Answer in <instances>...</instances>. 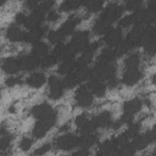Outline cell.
<instances>
[{
	"label": "cell",
	"mask_w": 156,
	"mask_h": 156,
	"mask_svg": "<svg viewBox=\"0 0 156 156\" xmlns=\"http://www.w3.org/2000/svg\"><path fill=\"white\" fill-rule=\"evenodd\" d=\"M115 149H116V145H115L113 139L105 140L104 143H101V144H100V146H99V150H98L96 155H98V156H110Z\"/></svg>",
	"instance_id": "f1b7e54d"
},
{
	"label": "cell",
	"mask_w": 156,
	"mask_h": 156,
	"mask_svg": "<svg viewBox=\"0 0 156 156\" xmlns=\"http://www.w3.org/2000/svg\"><path fill=\"white\" fill-rule=\"evenodd\" d=\"M50 149H51V144H50V143L43 144L41 146H39V147L34 151V156H43V155H45Z\"/></svg>",
	"instance_id": "7dc6e473"
},
{
	"label": "cell",
	"mask_w": 156,
	"mask_h": 156,
	"mask_svg": "<svg viewBox=\"0 0 156 156\" xmlns=\"http://www.w3.org/2000/svg\"><path fill=\"white\" fill-rule=\"evenodd\" d=\"M26 32H23L17 24H10L6 29V38L10 41H26Z\"/></svg>",
	"instance_id": "9a60e30c"
},
{
	"label": "cell",
	"mask_w": 156,
	"mask_h": 156,
	"mask_svg": "<svg viewBox=\"0 0 156 156\" xmlns=\"http://www.w3.org/2000/svg\"><path fill=\"white\" fill-rule=\"evenodd\" d=\"M143 107V102L140 99L135 98V99H132V100H128L123 104V113L126 115H129V116H133L135 115L136 112H139Z\"/></svg>",
	"instance_id": "44dd1931"
},
{
	"label": "cell",
	"mask_w": 156,
	"mask_h": 156,
	"mask_svg": "<svg viewBox=\"0 0 156 156\" xmlns=\"http://www.w3.org/2000/svg\"><path fill=\"white\" fill-rule=\"evenodd\" d=\"M119 122H121V124H127V126H129V124L133 123V116H129V115L123 113V115L121 116V118H119Z\"/></svg>",
	"instance_id": "f907efd6"
},
{
	"label": "cell",
	"mask_w": 156,
	"mask_h": 156,
	"mask_svg": "<svg viewBox=\"0 0 156 156\" xmlns=\"http://www.w3.org/2000/svg\"><path fill=\"white\" fill-rule=\"evenodd\" d=\"M18 62H20V69L21 71H32L40 65V60L37 58L35 56H33L32 54L30 55H23V56L18 57Z\"/></svg>",
	"instance_id": "5bb4252c"
},
{
	"label": "cell",
	"mask_w": 156,
	"mask_h": 156,
	"mask_svg": "<svg viewBox=\"0 0 156 156\" xmlns=\"http://www.w3.org/2000/svg\"><path fill=\"white\" fill-rule=\"evenodd\" d=\"M74 74L78 79V82H85L88 78H90V74H91V69L88 67V66H77L76 71H74Z\"/></svg>",
	"instance_id": "836d02e7"
},
{
	"label": "cell",
	"mask_w": 156,
	"mask_h": 156,
	"mask_svg": "<svg viewBox=\"0 0 156 156\" xmlns=\"http://www.w3.org/2000/svg\"><path fill=\"white\" fill-rule=\"evenodd\" d=\"M93 122L95 124L96 128H107L112 126V115L110 111H102L100 113H98L96 116H94Z\"/></svg>",
	"instance_id": "2e32d148"
},
{
	"label": "cell",
	"mask_w": 156,
	"mask_h": 156,
	"mask_svg": "<svg viewBox=\"0 0 156 156\" xmlns=\"http://www.w3.org/2000/svg\"><path fill=\"white\" fill-rule=\"evenodd\" d=\"M98 141V135L94 133H85L82 134L78 138V146H80V149H88L91 147L93 145H95Z\"/></svg>",
	"instance_id": "d4e9b609"
},
{
	"label": "cell",
	"mask_w": 156,
	"mask_h": 156,
	"mask_svg": "<svg viewBox=\"0 0 156 156\" xmlns=\"http://www.w3.org/2000/svg\"><path fill=\"white\" fill-rule=\"evenodd\" d=\"M139 130H140V123H132L127 127V129L122 134L127 138V140L130 141L133 138H135L139 134Z\"/></svg>",
	"instance_id": "8d00e7d4"
},
{
	"label": "cell",
	"mask_w": 156,
	"mask_h": 156,
	"mask_svg": "<svg viewBox=\"0 0 156 156\" xmlns=\"http://www.w3.org/2000/svg\"><path fill=\"white\" fill-rule=\"evenodd\" d=\"M46 18H48L49 22H56V21L60 18V13H58V11H56V10H51V11L48 12Z\"/></svg>",
	"instance_id": "c3c4849f"
},
{
	"label": "cell",
	"mask_w": 156,
	"mask_h": 156,
	"mask_svg": "<svg viewBox=\"0 0 156 156\" xmlns=\"http://www.w3.org/2000/svg\"><path fill=\"white\" fill-rule=\"evenodd\" d=\"M77 68V61L73 58V60H66V61H62L57 68V72L60 74H69V73H73V71H76Z\"/></svg>",
	"instance_id": "83f0119b"
},
{
	"label": "cell",
	"mask_w": 156,
	"mask_h": 156,
	"mask_svg": "<svg viewBox=\"0 0 156 156\" xmlns=\"http://www.w3.org/2000/svg\"><path fill=\"white\" fill-rule=\"evenodd\" d=\"M26 17H27V16H26L24 13H22V12L16 13V16H15V23H16V24H24Z\"/></svg>",
	"instance_id": "f5cc1de1"
},
{
	"label": "cell",
	"mask_w": 156,
	"mask_h": 156,
	"mask_svg": "<svg viewBox=\"0 0 156 156\" xmlns=\"http://www.w3.org/2000/svg\"><path fill=\"white\" fill-rule=\"evenodd\" d=\"M79 22H80V17H78V16H76V15H72V16H69V17L61 24L60 30L65 34V37H66V35H69V34L73 33L74 28L77 27V24H78Z\"/></svg>",
	"instance_id": "d6986e66"
},
{
	"label": "cell",
	"mask_w": 156,
	"mask_h": 156,
	"mask_svg": "<svg viewBox=\"0 0 156 156\" xmlns=\"http://www.w3.org/2000/svg\"><path fill=\"white\" fill-rule=\"evenodd\" d=\"M95 156H98V155H95Z\"/></svg>",
	"instance_id": "680465c9"
},
{
	"label": "cell",
	"mask_w": 156,
	"mask_h": 156,
	"mask_svg": "<svg viewBox=\"0 0 156 156\" xmlns=\"http://www.w3.org/2000/svg\"><path fill=\"white\" fill-rule=\"evenodd\" d=\"M74 124H76L77 129H78L82 134H85V133H93V132L96 129V127H95L93 119H89L88 116L84 115V113H80V115H78V116L76 117V119H74Z\"/></svg>",
	"instance_id": "ba28073f"
},
{
	"label": "cell",
	"mask_w": 156,
	"mask_h": 156,
	"mask_svg": "<svg viewBox=\"0 0 156 156\" xmlns=\"http://www.w3.org/2000/svg\"><path fill=\"white\" fill-rule=\"evenodd\" d=\"M124 9L128 11H138L139 9H141V1L140 0H129L124 4Z\"/></svg>",
	"instance_id": "b9f144b4"
},
{
	"label": "cell",
	"mask_w": 156,
	"mask_h": 156,
	"mask_svg": "<svg viewBox=\"0 0 156 156\" xmlns=\"http://www.w3.org/2000/svg\"><path fill=\"white\" fill-rule=\"evenodd\" d=\"M46 29H48L46 27L40 26V27H37V28H33V29L28 30L27 34H26V41L27 43H32L33 45L37 44V43H39L40 39L44 37Z\"/></svg>",
	"instance_id": "ffe728a7"
},
{
	"label": "cell",
	"mask_w": 156,
	"mask_h": 156,
	"mask_svg": "<svg viewBox=\"0 0 156 156\" xmlns=\"http://www.w3.org/2000/svg\"><path fill=\"white\" fill-rule=\"evenodd\" d=\"M21 83H22V82H21V79H20L18 77H10V78H7L6 82H5V84H6L7 87H15V85L21 84Z\"/></svg>",
	"instance_id": "681fc988"
},
{
	"label": "cell",
	"mask_w": 156,
	"mask_h": 156,
	"mask_svg": "<svg viewBox=\"0 0 156 156\" xmlns=\"http://www.w3.org/2000/svg\"><path fill=\"white\" fill-rule=\"evenodd\" d=\"M45 17V13H43L41 11L39 10H34L32 11L27 17H26V22H24V27L27 29H33V28H37V27H40V23L43 22Z\"/></svg>",
	"instance_id": "4fadbf2b"
},
{
	"label": "cell",
	"mask_w": 156,
	"mask_h": 156,
	"mask_svg": "<svg viewBox=\"0 0 156 156\" xmlns=\"http://www.w3.org/2000/svg\"><path fill=\"white\" fill-rule=\"evenodd\" d=\"M48 39H49L50 43L57 45V44L62 43V40L65 39V34L60 29H54V30H50L48 33Z\"/></svg>",
	"instance_id": "74e56055"
},
{
	"label": "cell",
	"mask_w": 156,
	"mask_h": 156,
	"mask_svg": "<svg viewBox=\"0 0 156 156\" xmlns=\"http://www.w3.org/2000/svg\"><path fill=\"white\" fill-rule=\"evenodd\" d=\"M130 24H134L133 22V16L132 15H127L124 17H122L119 20V28H127L129 27Z\"/></svg>",
	"instance_id": "f6af8a7d"
},
{
	"label": "cell",
	"mask_w": 156,
	"mask_h": 156,
	"mask_svg": "<svg viewBox=\"0 0 156 156\" xmlns=\"http://www.w3.org/2000/svg\"><path fill=\"white\" fill-rule=\"evenodd\" d=\"M144 51L150 56H155L156 55V39H152L147 44H145L144 45Z\"/></svg>",
	"instance_id": "ee69618b"
},
{
	"label": "cell",
	"mask_w": 156,
	"mask_h": 156,
	"mask_svg": "<svg viewBox=\"0 0 156 156\" xmlns=\"http://www.w3.org/2000/svg\"><path fill=\"white\" fill-rule=\"evenodd\" d=\"M48 52H49V48H48V45H46L45 43H43V41H39V43L34 44L33 48H32V55L35 56V57L39 58V60L46 57V56H48Z\"/></svg>",
	"instance_id": "f546056e"
},
{
	"label": "cell",
	"mask_w": 156,
	"mask_h": 156,
	"mask_svg": "<svg viewBox=\"0 0 156 156\" xmlns=\"http://www.w3.org/2000/svg\"><path fill=\"white\" fill-rule=\"evenodd\" d=\"M45 82H46V77L41 72H34L30 76H28L27 79H26V83L30 88H35V89L37 88H40L41 85H44Z\"/></svg>",
	"instance_id": "603a6c76"
},
{
	"label": "cell",
	"mask_w": 156,
	"mask_h": 156,
	"mask_svg": "<svg viewBox=\"0 0 156 156\" xmlns=\"http://www.w3.org/2000/svg\"><path fill=\"white\" fill-rule=\"evenodd\" d=\"M140 65V55L138 52H134V54H130L129 56L126 57L124 60V66L127 69H130V68H138Z\"/></svg>",
	"instance_id": "e575fe53"
},
{
	"label": "cell",
	"mask_w": 156,
	"mask_h": 156,
	"mask_svg": "<svg viewBox=\"0 0 156 156\" xmlns=\"http://www.w3.org/2000/svg\"><path fill=\"white\" fill-rule=\"evenodd\" d=\"M12 139H13L12 134H10L9 132H6V129L2 127L1 128V133H0V146H1V151L2 152H5V150L10 146Z\"/></svg>",
	"instance_id": "d590c367"
},
{
	"label": "cell",
	"mask_w": 156,
	"mask_h": 156,
	"mask_svg": "<svg viewBox=\"0 0 156 156\" xmlns=\"http://www.w3.org/2000/svg\"><path fill=\"white\" fill-rule=\"evenodd\" d=\"M62 83H63V87H65L66 89H73L74 87L78 85L79 82H78V79H77V77H76V74H74V72H73V73H69V74L65 76Z\"/></svg>",
	"instance_id": "ab89813d"
},
{
	"label": "cell",
	"mask_w": 156,
	"mask_h": 156,
	"mask_svg": "<svg viewBox=\"0 0 156 156\" xmlns=\"http://www.w3.org/2000/svg\"><path fill=\"white\" fill-rule=\"evenodd\" d=\"M98 48H99V41H95V43L89 44L88 48L82 52L80 57L77 60V66H88L91 62V60H93V57H94L95 51L98 50Z\"/></svg>",
	"instance_id": "8fae6325"
},
{
	"label": "cell",
	"mask_w": 156,
	"mask_h": 156,
	"mask_svg": "<svg viewBox=\"0 0 156 156\" xmlns=\"http://www.w3.org/2000/svg\"><path fill=\"white\" fill-rule=\"evenodd\" d=\"M146 27L147 26H134L128 35H127V39L135 46H141L143 44V39H144V35H145V32H146Z\"/></svg>",
	"instance_id": "30bf717a"
},
{
	"label": "cell",
	"mask_w": 156,
	"mask_h": 156,
	"mask_svg": "<svg viewBox=\"0 0 156 156\" xmlns=\"http://www.w3.org/2000/svg\"><path fill=\"white\" fill-rule=\"evenodd\" d=\"M134 48V45L127 39V38H124L116 48H115V51H116V56L118 57V56H122V55H126L128 51H130L132 49Z\"/></svg>",
	"instance_id": "1f68e13d"
},
{
	"label": "cell",
	"mask_w": 156,
	"mask_h": 156,
	"mask_svg": "<svg viewBox=\"0 0 156 156\" xmlns=\"http://www.w3.org/2000/svg\"><path fill=\"white\" fill-rule=\"evenodd\" d=\"M54 112V108L51 107V105H49L48 102H41V104H38L35 106L32 107L30 110V113L34 118L37 119H40V118H44L46 116H49L50 113Z\"/></svg>",
	"instance_id": "e0dca14e"
},
{
	"label": "cell",
	"mask_w": 156,
	"mask_h": 156,
	"mask_svg": "<svg viewBox=\"0 0 156 156\" xmlns=\"http://www.w3.org/2000/svg\"><path fill=\"white\" fill-rule=\"evenodd\" d=\"M32 143H33V140H32L30 138L24 136V138H22L21 141H20V149H21L22 151H28V150L30 149V146H32Z\"/></svg>",
	"instance_id": "bcb514c9"
},
{
	"label": "cell",
	"mask_w": 156,
	"mask_h": 156,
	"mask_svg": "<svg viewBox=\"0 0 156 156\" xmlns=\"http://www.w3.org/2000/svg\"><path fill=\"white\" fill-rule=\"evenodd\" d=\"M151 5H154V6H156V0H152V1H149Z\"/></svg>",
	"instance_id": "9f6ffc18"
},
{
	"label": "cell",
	"mask_w": 156,
	"mask_h": 156,
	"mask_svg": "<svg viewBox=\"0 0 156 156\" xmlns=\"http://www.w3.org/2000/svg\"><path fill=\"white\" fill-rule=\"evenodd\" d=\"M84 2L83 1H77V0H65L63 2L60 4L58 10L63 11V12H68V11H73L77 10L79 6H82Z\"/></svg>",
	"instance_id": "d6a6232c"
},
{
	"label": "cell",
	"mask_w": 156,
	"mask_h": 156,
	"mask_svg": "<svg viewBox=\"0 0 156 156\" xmlns=\"http://www.w3.org/2000/svg\"><path fill=\"white\" fill-rule=\"evenodd\" d=\"M57 62H58V61H57L52 55H48L46 57H44V58L40 60V66H41L43 68H49V67L56 65Z\"/></svg>",
	"instance_id": "7bdbcfd3"
},
{
	"label": "cell",
	"mask_w": 156,
	"mask_h": 156,
	"mask_svg": "<svg viewBox=\"0 0 156 156\" xmlns=\"http://www.w3.org/2000/svg\"><path fill=\"white\" fill-rule=\"evenodd\" d=\"M2 71L6 74H15L20 71V62L16 57H6L2 60Z\"/></svg>",
	"instance_id": "7402d4cb"
},
{
	"label": "cell",
	"mask_w": 156,
	"mask_h": 156,
	"mask_svg": "<svg viewBox=\"0 0 156 156\" xmlns=\"http://www.w3.org/2000/svg\"><path fill=\"white\" fill-rule=\"evenodd\" d=\"M83 6H85L88 12L94 13V12H98V11L104 9V2L102 1H98V0H90V1H85L83 4Z\"/></svg>",
	"instance_id": "f35d334b"
},
{
	"label": "cell",
	"mask_w": 156,
	"mask_h": 156,
	"mask_svg": "<svg viewBox=\"0 0 156 156\" xmlns=\"http://www.w3.org/2000/svg\"><path fill=\"white\" fill-rule=\"evenodd\" d=\"M123 11H124V6L123 5H119L117 2H110L102 9L100 18H102L104 21H106L107 23L111 24V23L116 22L122 16Z\"/></svg>",
	"instance_id": "3957f363"
},
{
	"label": "cell",
	"mask_w": 156,
	"mask_h": 156,
	"mask_svg": "<svg viewBox=\"0 0 156 156\" xmlns=\"http://www.w3.org/2000/svg\"><path fill=\"white\" fill-rule=\"evenodd\" d=\"M65 52H66V45L61 43V44L55 45V48L52 49L51 55H52L57 61H62V60H63V56H65Z\"/></svg>",
	"instance_id": "60d3db41"
},
{
	"label": "cell",
	"mask_w": 156,
	"mask_h": 156,
	"mask_svg": "<svg viewBox=\"0 0 156 156\" xmlns=\"http://www.w3.org/2000/svg\"><path fill=\"white\" fill-rule=\"evenodd\" d=\"M143 78V72L139 68H130L126 69L122 76V83L124 85H134Z\"/></svg>",
	"instance_id": "7c38bea8"
},
{
	"label": "cell",
	"mask_w": 156,
	"mask_h": 156,
	"mask_svg": "<svg viewBox=\"0 0 156 156\" xmlns=\"http://www.w3.org/2000/svg\"><path fill=\"white\" fill-rule=\"evenodd\" d=\"M68 45L76 54L83 52L89 45V33L87 30H78L77 33L73 34Z\"/></svg>",
	"instance_id": "277c9868"
},
{
	"label": "cell",
	"mask_w": 156,
	"mask_h": 156,
	"mask_svg": "<svg viewBox=\"0 0 156 156\" xmlns=\"http://www.w3.org/2000/svg\"><path fill=\"white\" fill-rule=\"evenodd\" d=\"M111 24L107 23L106 21H104L102 18H99L95 21L94 26H93V32L95 34H99V35H105L110 29H111Z\"/></svg>",
	"instance_id": "4dcf8cb0"
},
{
	"label": "cell",
	"mask_w": 156,
	"mask_h": 156,
	"mask_svg": "<svg viewBox=\"0 0 156 156\" xmlns=\"http://www.w3.org/2000/svg\"><path fill=\"white\" fill-rule=\"evenodd\" d=\"M85 87L88 88V90H89L93 95H95V96H98V98L104 96L105 93H106V88H107V85H106L104 82L94 80V79H89V80H88V84H87Z\"/></svg>",
	"instance_id": "ac0fdd59"
},
{
	"label": "cell",
	"mask_w": 156,
	"mask_h": 156,
	"mask_svg": "<svg viewBox=\"0 0 156 156\" xmlns=\"http://www.w3.org/2000/svg\"><path fill=\"white\" fill-rule=\"evenodd\" d=\"M55 123H56V111H54L49 116H46V117L40 118V119L37 121V123L34 124L33 130H32L33 136L37 138V139H41L54 127Z\"/></svg>",
	"instance_id": "7a4b0ae2"
},
{
	"label": "cell",
	"mask_w": 156,
	"mask_h": 156,
	"mask_svg": "<svg viewBox=\"0 0 156 156\" xmlns=\"http://www.w3.org/2000/svg\"><path fill=\"white\" fill-rule=\"evenodd\" d=\"M39 1H35V0H27L26 2H24V6L27 7V9H29V10H32V11H34L38 6H39Z\"/></svg>",
	"instance_id": "816d5d0a"
},
{
	"label": "cell",
	"mask_w": 156,
	"mask_h": 156,
	"mask_svg": "<svg viewBox=\"0 0 156 156\" xmlns=\"http://www.w3.org/2000/svg\"><path fill=\"white\" fill-rule=\"evenodd\" d=\"M93 94L88 90V88L85 85H82L77 89L76 94H74V100L76 104L79 107H89L93 104Z\"/></svg>",
	"instance_id": "8992f818"
},
{
	"label": "cell",
	"mask_w": 156,
	"mask_h": 156,
	"mask_svg": "<svg viewBox=\"0 0 156 156\" xmlns=\"http://www.w3.org/2000/svg\"><path fill=\"white\" fill-rule=\"evenodd\" d=\"M116 51L113 48H105L101 50L99 57H98V63H112V61L116 58Z\"/></svg>",
	"instance_id": "484cf974"
},
{
	"label": "cell",
	"mask_w": 156,
	"mask_h": 156,
	"mask_svg": "<svg viewBox=\"0 0 156 156\" xmlns=\"http://www.w3.org/2000/svg\"><path fill=\"white\" fill-rule=\"evenodd\" d=\"M78 145V136H76L72 133H65L56 138L55 140V147L62 151H68L72 150Z\"/></svg>",
	"instance_id": "5b68a950"
},
{
	"label": "cell",
	"mask_w": 156,
	"mask_h": 156,
	"mask_svg": "<svg viewBox=\"0 0 156 156\" xmlns=\"http://www.w3.org/2000/svg\"><path fill=\"white\" fill-rule=\"evenodd\" d=\"M156 22V6L147 2V6L144 9V26H151Z\"/></svg>",
	"instance_id": "4316f807"
},
{
	"label": "cell",
	"mask_w": 156,
	"mask_h": 156,
	"mask_svg": "<svg viewBox=\"0 0 156 156\" xmlns=\"http://www.w3.org/2000/svg\"><path fill=\"white\" fill-rule=\"evenodd\" d=\"M104 43L108 46V48H116L122 40H123V34H122V29L119 27L117 28H111L102 38Z\"/></svg>",
	"instance_id": "9c48e42d"
},
{
	"label": "cell",
	"mask_w": 156,
	"mask_h": 156,
	"mask_svg": "<svg viewBox=\"0 0 156 156\" xmlns=\"http://www.w3.org/2000/svg\"><path fill=\"white\" fill-rule=\"evenodd\" d=\"M151 83H152L154 85H156V74H152V77H151Z\"/></svg>",
	"instance_id": "11a10c76"
},
{
	"label": "cell",
	"mask_w": 156,
	"mask_h": 156,
	"mask_svg": "<svg viewBox=\"0 0 156 156\" xmlns=\"http://www.w3.org/2000/svg\"><path fill=\"white\" fill-rule=\"evenodd\" d=\"M116 78V67L112 63H95L91 68L90 79L100 80V82H108L110 79Z\"/></svg>",
	"instance_id": "6da1fadb"
},
{
	"label": "cell",
	"mask_w": 156,
	"mask_h": 156,
	"mask_svg": "<svg viewBox=\"0 0 156 156\" xmlns=\"http://www.w3.org/2000/svg\"><path fill=\"white\" fill-rule=\"evenodd\" d=\"M130 143H132V145L134 146V149L136 150V151H139V150H143V149H145L149 144H151L152 141H151V139H150V136H149V134H147V132L146 133H143V134H138L135 138H133L132 140H130Z\"/></svg>",
	"instance_id": "cb8c5ba5"
},
{
	"label": "cell",
	"mask_w": 156,
	"mask_h": 156,
	"mask_svg": "<svg viewBox=\"0 0 156 156\" xmlns=\"http://www.w3.org/2000/svg\"><path fill=\"white\" fill-rule=\"evenodd\" d=\"M72 156H89V150L88 149H79Z\"/></svg>",
	"instance_id": "db71d44e"
},
{
	"label": "cell",
	"mask_w": 156,
	"mask_h": 156,
	"mask_svg": "<svg viewBox=\"0 0 156 156\" xmlns=\"http://www.w3.org/2000/svg\"><path fill=\"white\" fill-rule=\"evenodd\" d=\"M63 83L56 76H50L49 77V98L52 100H57L63 95Z\"/></svg>",
	"instance_id": "52a82bcc"
},
{
	"label": "cell",
	"mask_w": 156,
	"mask_h": 156,
	"mask_svg": "<svg viewBox=\"0 0 156 156\" xmlns=\"http://www.w3.org/2000/svg\"><path fill=\"white\" fill-rule=\"evenodd\" d=\"M152 156H156V149L154 150V152H152Z\"/></svg>",
	"instance_id": "6f0895ef"
}]
</instances>
